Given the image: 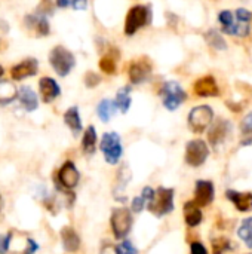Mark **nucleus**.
<instances>
[{
    "label": "nucleus",
    "instance_id": "obj_4",
    "mask_svg": "<svg viewBox=\"0 0 252 254\" xmlns=\"http://www.w3.org/2000/svg\"><path fill=\"white\" fill-rule=\"evenodd\" d=\"M49 63L52 65V68L55 70V73L61 77H65L67 74H70V71L74 68L76 65V58L73 55V52H70L67 48L58 45L55 46L50 52H49Z\"/></svg>",
    "mask_w": 252,
    "mask_h": 254
},
{
    "label": "nucleus",
    "instance_id": "obj_10",
    "mask_svg": "<svg viewBox=\"0 0 252 254\" xmlns=\"http://www.w3.org/2000/svg\"><path fill=\"white\" fill-rule=\"evenodd\" d=\"M24 28L27 30V33L30 36H34V37H45L50 31L48 18L45 15L37 13V12L27 15L24 18Z\"/></svg>",
    "mask_w": 252,
    "mask_h": 254
},
{
    "label": "nucleus",
    "instance_id": "obj_36",
    "mask_svg": "<svg viewBox=\"0 0 252 254\" xmlns=\"http://www.w3.org/2000/svg\"><path fill=\"white\" fill-rule=\"evenodd\" d=\"M100 82H101V77L95 71H88L85 74V85L88 88H95L97 85H100Z\"/></svg>",
    "mask_w": 252,
    "mask_h": 254
},
{
    "label": "nucleus",
    "instance_id": "obj_1",
    "mask_svg": "<svg viewBox=\"0 0 252 254\" xmlns=\"http://www.w3.org/2000/svg\"><path fill=\"white\" fill-rule=\"evenodd\" d=\"M174 198H175V190L172 188L160 186L154 190V195L149 202L147 208L153 216L162 219L174 211Z\"/></svg>",
    "mask_w": 252,
    "mask_h": 254
},
{
    "label": "nucleus",
    "instance_id": "obj_35",
    "mask_svg": "<svg viewBox=\"0 0 252 254\" xmlns=\"http://www.w3.org/2000/svg\"><path fill=\"white\" fill-rule=\"evenodd\" d=\"M146 207H147V201L141 195L135 196L131 202V211L132 213H141Z\"/></svg>",
    "mask_w": 252,
    "mask_h": 254
},
{
    "label": "nucleus",
    "instance_id": "obj_28",
    "mask_svg": "<svg viewBox=\"0 0 252 254\" xmlns=\"http://www.w3.org/2000/svg\"><path fill=\"white\" fill-rule=\"evenodd\" d=\"M238 237L242 243H245V246L252 250V217L244 219L239 225L238 229Z\"/></svg>",
    "mask_w": 252,
    "mask_h": 254
},
{
    "label": "nucleus",
    "instance_id": "obj_8",
    "mask_svg": "<svg viewBox=\"0 0 252 254\" xmlns=\"http://www.w3.org/2000/svg\"><path fill=\"white\" fill-rule=\"evenodd\" d=\"M208 156H209V147H208L206 141H203L202 138L190 140L186 144L184 159H186V164L187 165H190L193 168L202 167L206 162Z\"/></svg>",
    "mask_w": 252,
    "mask_h": 254
},
{
    "label": "nucleus",
    "instance_id": "obj_6",
    "mask_svg": "<svg viewBox=\"0 0 252 254\" xmlns=\"http://www.w3.org/2000/svg\"><path fill=\"white\" fill-rule=\"evenodd\" d=\"M212 122H214V110L206 104L196 106L195 109H192L187 118L189 128L195 134H202L212 125Z\"/></svg>",
    "mask_w": 252,
    "mask_h": 254
},
{
    "label": "nucleus",
    "instance_id": "obj_14",
    "mask_svg": "<svg viewBox=\"0 0 252 254\" xmlns=\"http://www.w3.org/2000/svg\"><path fill=\"white\" fill-rule=\"evenodd\" d=\"M251 21L252 13L245 9V7H239L235 12V25L232 30V36H239V37H247L250 34L251 30Z\"/></svg>",
    "mask_w": 252,
    "mask_h": 254
},
{
    "label": "nucleus",
    "instance_id": "obj_25",
    "mask_svg": "<svg viewBox=\"0 0 252 254\" xmlns=\"http://www.w3.org/2000/svg\"><path fill=\"white\" fill-rule=\"evenodd\" d=\"M82 150L85 155H94L97 150V129L95 127L89 125L82 137Z\"/></svg>",
    "mask_w": 252,
    "mask_h": 254
},
{
    "label": "nucleus",
    "instance_id": "obj_24",
    "mask_svg": "<svg viewBox=\"0 0 252 254\" xmlns=\"http://www.w3.org/2000/svg\"><path fill=\"white\" fill-rule=\"evenodd\" d=\"M64 122L70 128V131L73 132V135H79L82 132V129H83L82 119H80V113H79V109L76 106L67 109V112L64 113Z\"/></svg>",
    "mask_w": 252,
    "mask_h": 254
},
{
    "label": "nucleus",
    "instance_id": "obj_23",
    "mask_svg": "<svg viewBox=\"0 0 252 254\" xmlns=\"http://www.w3.org/2000/svg\"><path fill=\"white\" fill-rule=\"evenodd\" d=\"M18 98H19V103L22 104V107L27 112H34L39 107L37 95L30 86H21L19 91H18Z\"/></svg>",
    "mask_w": 252,
    "mask_h": 254
},
{
    "label": "nucleus",
    "instance_id": "obj_2",
    "mask_svg": "<svg viewBox=\"0 0 252 254\" xmlns=\"http://www.w3.org/2000/svg\"><path fill=\"white\" fill-rule=\"evenodd\" d=\"M151 22V9L147 4L132 6L125 19V34L134 36L138 30Z\"/></svg>",
    "mask_w": 252,
    "mask_h": 254
},
{
    "label": "nucleus",
    "instance_id": "obj_39",
    "mask_svg": "<svg viewBox=\"0 0 252 254\" xmlns=\"http://www.w3.org/2000/svg\"><path fill=\"white\" fill-rule=\"evenodd\" d=\"M100 254H119V250L111 243H102V246L100 249Z\"/></svg>",
    "mask_w": 252,
    "mask_h": 254
},
{
    "label": "nucleus",
    "instance_id": "obj_34",
    "mask_svg": "<svg viewBox=\"0 0 252 254\" xmlns=\"http://www.w3.org/2000/svg\"><path fill=\"white\" fill-rule=\"evenodd\" d=\"M117 250H119V254H138L137 247L128 240H122V243L117 246Z\"/></svg>",
    "mask_w": 252,
    "mask_h": 254
},
{
    "label": "nucleus",
    "instance_id": "obj_15",
    "mask_svg": "<svg viewBox=\"0 0 252 254\" xmlns=\"http://www.w3.org/2000/svg\"><path fill=\"white\" fill-rule=\"evenodd\" d=\"M37 71H39L37 60L36 58H27V60L21 61L19 64H16L10 68V76L13 80H22V79H27V77L37 74Z\"/></svg>",
    "mask_w": 252,
    "mask_h": 254
},
{
    "label": "nucleus",
    "instance_id": "obj_5",
    "mask_svg": "<svg viewBox=\"0 0 252 254\" xmlns=\"http://www.w3.org/2000/svg\"><path fill=\"white\" fill-rule=\"evenodd\" d=\"M100 149L104 155V159L110 165H117L120 162V158L123 155V146L122 138L117 132H105L101 138Z\"/></svg>",
    "mask_w": 252,
    "mask_h": 254
},
{
    "label": "nucleus",
    "instance_id": "obj_16",
    "mask_svg": "<svg viewBox=\"0 0 252 254\" xmlns=\"http://www.w3.org/2000/svg\"><path fill=\"white\" fill-rule=\"evenodd\" d=\"M193 89L198 97H218L220 95V88L217 85V80L211 74L199 77L195 82Z\"/></svg>",
    "mask_w": 252,
    "mask_h": 254
},
{
    "label": "nucleus",
    "instance_id": "obj_33",
    "mask_svg": "<svg viewBox=\"0 0 252 254\" xmlns=\"http://www.w3.org/2000/svg\"><path fill=\"white\" fill-rule=\"evenodd\" d=\"M58 7H73L76 10H83L88 6V0H55Z\"/></svg>",
    "mask_w": 252,
    "mask_h": 254
},
{
    "label": "nucleus",
    "instance_id": "obj_26",
    "mask_svg": "<svg viewBox=\"0 0 252 254\" xmlns=\"http://www.w3.org/2000/svg\"><path fill=\"white\" fill-rule=\"evenodd\" d=\"M116 104H117V109L122 112V113H128L131 104H132V98H131V86H122L117 94H116Z\"/></svg>",
    "mask_w": 252,
    "mask_h": 254
},
{
    "label": "nucleus",
    "instance_id": "obj_20",
    "mask_svg": "<svg viewBox=\"0 0 252 254\" xmlns=\"http://www.w3.org/2000/svg\"><path fill=\"white\" fill-rule=\"evenodd\" d=\"M59 235H61V243L65 252L76 253L80 249V237L71 226H64Z\"/></svg>",
    "mask_w": 252,
    "mask_h": 254
},
{
    "label": "nucleus",
    "instance_id": "obj_18",
    "mask_svg": "<svg viewBox=\"0 0 252 254\" xmlns=\"http://www.w3.org/2000/svg\"><path fill=\"white\" fill-rule=\"evenodd\" d=\"M39 91H40V97L43 103H52L61 94L59 85L52 77H42L39 80Z\"/></svg>",
    "mask_w": 252,
    "mask_h": 254
},
{
    "label": "nucleus",
    "instance_id": "obj_3",
    "mask_svg": "<svg viewBox=\"0 0 252 254\" xmlns=\"http://www.w3.org/2000/svg\"><path fill=\"white\" fill-rule=\"evenodd\" d=\"M134 225V219H132V211L131 208L126 207H117L111 211V217H110V226L113 231V235L116 240H125Z\"/></svg>",
    "mask_w": 252,
    "mask_h": 254
},
{
    "label": "nucleus",
    "instance_id": "obj_30",
    "mask_svg": "<svg viewBox=\"0 0 252 254\" xmlns=\"http://www.w3.org/2000/svg\"><path fill=\"white\" fill-rule=\"evenodd\" d=\"M205 39H206L208 45L212 46V48H215L217 51H226V49H227V43H226L224 37H223L217 30H209V31H206Z\"/></svg>",
    "mask_w": 252,
    "mask_h": 254
},
{
    "label": "nucleus",
    "instance_id": "obj_38",
    "mask_svg": "<svg viewBox=\"0 0 252 254\" xmlns=\"http://www.w3.org/2000/svg\"><path fill=\"white\" fill-rule=\"evenodd\" d=\"M190 254H208V250L202 243L195 241L190 244Z\"/></svg>",
    "mask_w": 252,
    "mask_h": 254
},
{
    "label": "nucleus",
    "instance_id": "obj_17",
    "mask_svg": "<svg viewBox=\"0 0 252 254\" xmlns=\"http://www.w3.org/2000/svg\"><path fill=\"white\" fill-rule=\"evenodd\" d=\"M226 198L235 205V208L241 213L252 211V193L251 192H239L229 189L226 192Z\"/></svg>",
    "mask_w": 252,
    "mask_h": 254
},
{
    "label": "nucleus",
    "instance_id": "obj_29",
    "mask_svg": "<svg viewBox=\"0 0 252 254\" xmlns=\"http://www.w3.org/2000/svg\"><path fill=\"white\" fill-rule=\"evenodd\" d=\"M252 144V112L241 122V146Z\"/></svg>",
    "mask_w": 252,
    "mask_h": 254
},
{
    "label": "nucleus",
    "instance_id": "obj_13",
    "mask_svg": "<svg viewBox=\"0 0 252 254\" xmlns=\"http://www.w3.org/2000/svg\"><path fill=\"white\" fill-rule=\"evenodd\" d=\"M229 132H230V122L223 118H218L215 122H212L208 131V141L211 143V146L217 147L227 138Z\"/></svg>",
    "mask_w": 252,
    "mask_h": 254
},
{
    "label": "nucleus",
    "instance_id": "obj_22",
    "mask_svg": "<svg viewBox=\"0 0 252 254\" xmlns=\"http://www.w3.org/2000/svg\"><path fill=\"white\" fill-rule=\"evenodd\" d=\"M117 110H119V109H117L116 101H114V100H110V98L101 100V101L98 103V106H97V115H98L100 121L104 122V124L110 122V121L113 119V116L116 115Z\"/></svg>",
    "mask_w": 252,
    "mask_h": 254
},
{
    "label": "nucleus",
    "instance_id": "obj_27",
    "mask_svg": "<svg viewBox=\"0 0 252 254\" xmlns=\"http://www.w3.org/2000/svg\"><path fill=\"white\" fill-rule=\"evenodd\" d=\"M18 97V89L12 82L1 80L0 82V104H9Z\"/></svg>",
    "mask_w": 252,
    "mask_h": 254
},
{
    "label": "nucleus",
    "instance_id": "obj_37",
    "mask_svg": "<svg viewBox=\"0 0 252 254\" xmlns=\"http://www.w3.org/2000/svg\"><path fill=\"white\" fill-rule=\"evenodd\" d=\"M53 12V3L52 0H42L40 4L37 6V13L40 15H50Z\"/></svg>",
    "mask_w": 252,
    "mask_h": 254
},
{
    "label": "nucleus",
    "instance_id": "obj_40",
    "mask_svg": "<svg viewBox=\"0 0 252 254\" xmlns=\"http://www.w3.org/2000/svg\"><path fill=\"white\" fill-rule=\"evenodd\" d=\"M153 195H154V189H153V188H150V186H146V188L141 190V196L147 201V205H149V202L151 201Z\"/></svg>",
    "mask_w": 252,
    "mask_h": 254
},
{
    "label": "nucleus",
    "instance_id": "obj_21",
    "mask_svg": "<svg viewBox=\"0 0 252 254\" xmlns=\"http://www.w3.org/2000/svg\"><path fill=\"white\" fill-rule=\"evenodd\" d=\"M120 58V52L119 49H116L114 46H111L100 60V68L105 73V74H114L117 71V61Z\"/></svg>",
    "mask_w": 252,
    "mask_h": 254
},
{
    "label": "nucleus",
    "instance_id": "obj_31",
    "mask_svg": "<svg viewBox=\"0 0 252 254\" xmlns=\"http://www.w3.org/2000/svg\"><path fill=\"white\" fill-rule=\"evenodd\" d=\"M212 246V254H226L232 250V241L226 237H217L211 241Z\"/></svg>",
    "mask_w": 252,
    "mask_h": 254
},
{
    "label": "nucleus",
    "instance_id": "obj_9",
    "mask_svg": "<svg viewBox=\"0 0 252 254\" xmlns=\"http://www.w3.org/2000/svg\"><path fill=\"white\" fill-rule=\"evenodd\" d=\"M151 71H153V64H151L150 58H147V57H140V58L131 61L129 67H128V76H129L131 83H134V85L147 82Z\"/></svg>",
    "mask_w": 252,
    "mask_h": 254
},
{
    "label": "nucleus",
    "instance_id": "obj_32",
    "mask_svg": "<svg viewBox=\"0 0 252 254\" xmlns=\"http://www.w3.org/2000/svg\"><path fill=\"white\" fill-rule=\"evenodd\" d=\"M218 21H220V24L223 27V31L226 34L232 36V30H233V25H235V15L230 10H221L218 13Z\"/></svg>",
    "mask_w": 252,
    "mask_h": 254
},
{
    "label": "nucleus",
    "instance_id": "obj_41",
    "mask_svg": "<svg viewBox=\"0 0 252 254\" xmlns=\"http://www.w3.org/2000/svg\"><path fill=\"white\" fill-rule=\"evenodd\" d=\"M1 76H3V67L0 65V77H1Z\"/></svg>",
    "mask_w": 252,
    "mask_h": 254
},
{
    "label": "nucleus",
    "instance_id": "obj_12",
    "mask_svg": "<svg viewBox=\"0 0 252 254\" xmlns=\"http://www.w3.org/2000/svg\"><path fill=\"white\" fill-rule=\"evenodd\" d=\"M79 180H80V173L74 165V162L71 161L64 162V165L58 171V183L61 185V188L65 190H71L79 185Z\"/></svg>",
    "mask_w": 252,
    "mask_h": 254
},
{
    "label": "nucleus",
    "instance_id": "obj_11",
    "mask_svg": "<svg viewBox=\"0 0 252 254\" xmlns=\"http://www.w3.org/2000/svg\"><path fill=\"white\" fill-rule=\"evenodd\" d=\"M215 198V186L211 180H198L195 186V198L193 202L201 208L209 207Z\"/></svg>",
    "mask_w": 252,
    "mask_h": 254
},
{
    "label": "nucleus",
    "instance_id": "obj_19",
    "mask_svg": "<svg viewBox=\"0 0 252 254\" xmlns=\"http://www.w3.org/2000/svg\"><path fill=\"white\" fill-rule=\"evenodd\" d=\"M183 214H184V222L189 228H198L203 222L202 208L199 205H196L193 201H189L184 204Z\"/></svg>",
    "mask_w": 252,
    "mask_h": 254
},
{
    "label": "nucleus",
    "instance_id": "obj_7",
    "mask_svg": "<svg viewBox=\"0 0 252 254\" xmlns=\"http://www.w3.org/2000/svg\"><path fill=\"white\" fill-rule=\"evenodd\" d=\"M160 95H162V101H163L165 109H168L169 112L177 110L186 101V98H187L186 91L175 80L165 82L162 89H160Z\"/></svg>",
    "mask_w": 252,
    "mask_h": 254
}]
</instances>
